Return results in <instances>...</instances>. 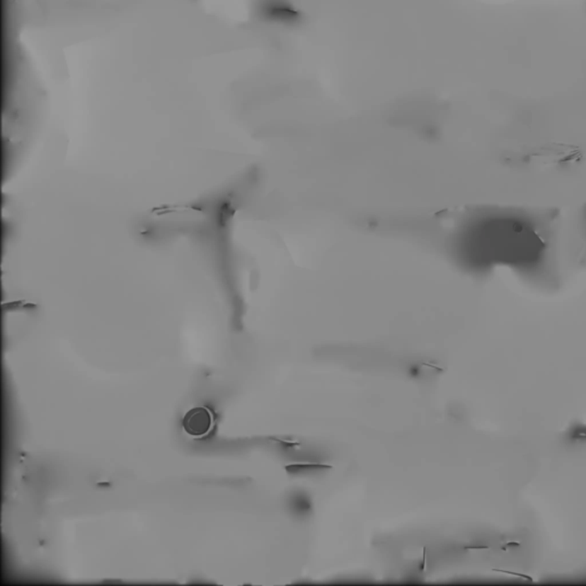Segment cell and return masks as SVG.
I'll return each mask as SVG.
<instances>
[{
	"mask_svg": "<svg viewBox=\"0 0 586 586\" xmlns=\"http://www.w3.org/2000/svg\"><path fill=\"white\" fill-rule=\"evenodd\" d=\"M423 565H422V570H425L427 565H426V551H424V560H423Z\"/></svg>",
	"mask_w": 586,
	"mask_h": 586,
	"instance_id": "4",
	"label": "cell"
},
{
	"mask_svg": "<svg viewBox=\"0 0 586 586\" xmlns=\"http://www.w3.org/2000/svg\"><path fill=\"white\" fill-rule=\"evenodd\" d=\"M330 470L331 465L321 463H290L285 465V470L287 473L301 472V471L309 470Z\"/></svg>",
	"mask_w": 586,
	"mask_h": 586,
	"instance_id": "3",
	"label": "cell"
},
{
	"mask_svg": "<svg viewBox=\"0 0 586 586\" xmlns=\"http://www.w3.org/2000/svg\"><path fill=\"white\" fill-rule=\"evenodd\" d=\"M563 441L568 446H586L585 423H573L563 434Z\"/></svg>",
	"mask_w": 586,
	"mask_h": 586,
	"instance_id": "2",
	"label": "cell"
},
{
	"mask_svg": "<svg viewBox=\"0 0 586 586\" xmlns=\"http://www.w3.org/2000/svg\"><path fill=\"white\" fill-rule=\"evenodd\" d=\"M213 425V416L207 408L197 407L189 410L183 419V431L193 437L207 435Z\"/></svg>",
	"mask_w": 586,
	"mask_h": 586,
	"instance_id": "1",
	"label": "cell"
}]
</instances>
